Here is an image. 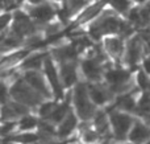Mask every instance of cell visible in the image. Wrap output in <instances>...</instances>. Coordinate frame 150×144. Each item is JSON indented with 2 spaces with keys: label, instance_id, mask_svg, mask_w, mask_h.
Listing matches in <instances>:
<instances>
[{
  "label": "cell",
  "instance_id": "cell-11",
  "mask_svg": "<svg viewBox=\"0 0 150 144\" xmlns=\"http://www.w3.org/2000/svg\"><path fill=\"white\" fill-rule=\"evenodd\" d=\"M88 94H90V99H92V102L96 105H104L111 97L108 90L99 85H91L88 87Z\"/></svg>",
  "mask_w": 150,
  "mask_h": 144
},
{
  "label": "cell",
  "instance_id": "cell-14",
  "mask_svg": "<svg viewBox=\"0 0 150 144\" xmlns=\"http://www.w3.org/2000/svg\"><path fill=\"white\" fill-rule=\"evenodd\" d=\"M141 53H142V46H141L138 38H133L128 45V52H127V62L129 65H134L140 61Z\"/></svg>",
  "mask_w": 150,
  "mask_h": 144
},
{
  "label": "cell",
  "instance_id": "cell-7",
  "mask_svg": "<svg viewBox=\"0 0 150 144\" xmlns=\"http://www.w3.org/2000/svg\"><path fill=\"white\" fill-rule=\"evenodd\" d=\"M112 127L119 139H124L132 126V118L122 113H113L111 116Z\"/></svg>",
  "mask_w": 150,
  "mask_h": 144
},
{
  "label": "cell",
  "instance_id": "cell-28",
  "mask_svg": "<svg viewBox=\"0 0 150 144\" xmlns=\"http://www.w3.org/2000/svg\"><path fill=\"white\" fill-rule=\"evenodd\" d=\"M111 4L112 7L115 8L116 11L119 12H127L130 7V1L129 0H111Z\"/></svg>",
  "mask_w": 150,
  "mask_h": 144
},
{
  "label": "cell",
  "instance_id": "cell-4",
  "mask_svg": "<svg viewBox=\"0 0 150 144\" xmlns=\"http://www.w3.org/2000/svg\"><path fill=\"white\" fill-rule=\"evenodd\" d=\"M23 79L32 87V89H34L37 93H40L44 98H49L50 95H52L44 76H42L38 70H25L24 71Z\"/></svg>",
  "mask_w": 150,
  "mask_h": 144
},
{
  "label": "cell",
  "instance_id": "cell-15",
  "mask_svg": "<svg viewBox=\"0 0 150 144\" xmlns=\"http://www.w3.org/2000/svg\"><path fill=\"white\" fill-rule=\"evenodd\" d=\"M76 127V116L73 113H67V115L63 118L58 127V135L61 138H66L73 132V130Z\"/></svg>",
  "mask_w": 150,
  "mask_h": 144
},
{
  "label": "cell",
  "instance_id": "cell-33",
  "mask_svg": "<svg viewBox=\"0 0 150 144\" xmlns=\"http://www.w3.org/2000/svg\"><path fill=\"white\" fill-rule=\"evenodd\" d=\"M144 66H145V70L148 71V73L150 74V57L148 58V60L145 61V63H144Z\"/></svg>",
  "mask_w": 150,
  "mask_h": 144
},
{
  "label": "cell",
  "instance_id": "cell-20",
  "mask_svg": "<svg viewBox=\"0 0 150 144\" xmlns=\"http://www.w3.org/2000/svg\"><path fill=\"white\" fill-rule=\"evenodd\" d=\"M38 126V120H37L34 116L32 115H24L20 118V120L17 122V128L20 131H28V130H32L34 127Z\"/></svg>",
  "mask_w": 150,
  "mask_h": 144
},
{
  "label": "cell",
  "instance_id": "cell-31",
  "mask_svg": "<svg viewBox=\"0 0 150 144\" xmlns=\"http://www.w3.org/2000/svg\"><path fill=\"white\" fill-rule=\"evenodd\" d=\"M9 89L8 86L4 83V82L0 81V105H4V103L8 102L9 99Z\"/></svg>",
  "mask_w": 150,
  "mask_h": 144
},
{
  "label": "cell",
  "instance_id": "cell-13",
  "mask_svg": "<svg viewBox=\"0 0 150 144\" xmlns=\"http://www.w3.org/2000/svg\"><path fill=\"white\" fill-rule=\"evenodd\" d=\"M61 81L63 82L65 86H71L76 81V71H75L74 65L69 62H62L61 66Z\"/></svg>",
  "mask_w": 150,
  "mask_h": 144
},
{
  "label": "cell",
  "instance_id": "cell-22",
  "mask_svg": "<svg viewBox=\"0 0 150 144\" xmlns=\"http://www.w3.org/2000/svg\"><path fill=\"white\" fill-rule=\"evenodd\" d=\"M95 126L98 128L99 132H107L108 130V120H107V116L103 111H99L95 116Z\"/></svg>",
  "mask_w": 150,
  "mask_h": 144
},
{
  "label": "cell",
  "instance_id": "cell-16",
  "mask_svg": "<svg viewBox=\"0 0 150 144\" xmlns=\"http://www.w3.org/2000/svg\"><path fill=\"white\" fill-rule=\"evenodd\" d=\"M54 58L58 60L59 62H69V61L74 60L76 56V48L74 45H69V46H61L53 50Z\"/></svg>",
  "mask_w": 150,
  "mask_h": 144
},
{
  "label": "cell",
  "instance_id": "cell-21",
  "mask_svg": "<svg viewBox=\"0 0 150 144\" xmlns=\"http://www.w3.org/2000/svg\"><path fill=\"white\" fill-rule=\"evenodd\" d=\"M12 142L20 143V144H32V143H37L40 140V136L37 134H30V132H23V134H18L16 136H13Z\"/></svg>",
  "mask_w": 150,
  "mask_h": 144
},
{
  "label": "cell",
  "instance_id": "cell-35",
  "mask_svg": "<svg viewBox=\"0 0 150 144\" xmlns=\"http://www.w3.org/2000/svg\"><path fill=\"white\" fill-rule=\"evenodd\" d=\"M21 1H24V0H16V3H21Z\"/></svg>",
  "mask_w": 150,
  "mask_h": 144
},
{
  "label": "cell",
  "instance_id": "cell-2",
  "mask_svg": "<svg viewBox=\"0 0 150 144\" xmlns=\"http://www.w3.org/2000/svg\"><path fill=\"white\" fill-rule=\"evenodd\" d=\"M74 103L78 116L83 120H87L93 115V105L90 101L88 89L83 83H79L74 90Z\"/></svg>",
  "mask_w": 150,
  "mask_h": 144
},
{
  "label": "cell",
  "instance_id": "cell-9",
  "mask_svg": "<svg viewBox=\"0 0 150 144\" xmlns=\"http://www.w3.org/2000/svg\"><path fill=\"white\" fill-rule=\"evenodd\" d=\"M28 56L26 50H18V52H11L8 56L0 58V71L8 70V69H13L20 61Z\"/></svg>",
  "mask_w": 150,
  "mask_h": 144
},
{
  "label": "cell",
  "instance_id": "cell-12",
  "mask_svg": "<svg viewBox=\"0 0 150 144\" xmlns=\"http://www.w3.org/2000/svg\"><path fill=\"white\" fill-rule=\"evenodd\" d=\"M45 57H46L45 53H33L23 60L21 69L23 70H38L44 65Z\"/></svg>",
  "mask_w": 150,
  "mask_h": 144
},
{
  "label": "cell",
  "instance_id": "cell-5",
  "mask_svg": "<svg viewBox=\"0 0 150 144\" xmlns=\"http://www.w3.org/2000/svg\"><path fill=\"white\" fill-rule=\"evenodd\" d=\"M29 17L32 20L37 21V23H46V21L52 20L54 17V9L50 4L47 3H40V4H30L28 8Z\"/></svg>",
  "mask_w": 150,
  "mask_h": 144
},
{
  "label": "cell",
  "instance_id": "cell-32",
  "mask_svg": "<svg viewBox=\"0 0 150 144\" xmlns=\"http://www.w3.org/2000/svg\"><path fill=\"white\" fill-rule=\"evenodd\" d=\"M96 139H98V134L92 130H86L84 134H83V140L86 143H93L96 142Z\"/></svg>",
  "mask_w": 150,
  "mask_h": 144
},
{
  "label": "cell",
  "instance_id": "cell-24",
  "mask_svg": "<svg viewBox=\"0 0 150 144\" xmlns=\"http://www.w3.org/2000/svg\"><path fill=\"white\" fill-rule=\"evenodd\" d=\"M16 127H17L16 120H4V123L0 126V136H7V135L12 134Z\"/></svg>",
  "mask_w": 150,
  "mask_h": 144
},
{
  "label": "cell",
  "instance_id": "cell-17",
  "mask_svg": "<svg viewBox=\"0 0 150 144\" xmlns=\"http://www.w3.org/2000/svg\"><path fill=\"white\" fill-rule=\"evenodd\" d=\"M149 138H150V130L142 123H136L134 127L130 130L129 139L134 143H141L144 140L149 139Z\"/></svg>",
  "mask_w": 150,
  "mask_h": 144
},
{
  "label": "cell",
  "instance_id": "cell-23",
  "mask_svg": "<svg viewBox=\"0 0 150 144\" xmlns=\"http://www.w3.org/2000/svg\"><path fill=\"white\" fill-rule=\"evenodd\" d=\"M103 4H104V3L100 1V3H98V4H95V5H92V7H90L87 11H84V12L82 13V16L79 17V21H87V20H90V19H92L93 16H95L96 13L100 11V8L103 7Z\"/></svg>",
  "mask_w": 150,
  "mask_h": 144
},
{
  "label": "cell",
  "instance_id": "cell-26",
  "mask_svg": "<svg viewBox=\"0 0 150 144\" xmlns=\"http://www.w3.org/2000/svg\"><path fill=\"white\" fill-rule=\"evenodd\" d=\"M55 103L54 102H46V103H42L41 106H40V110H38V114L42 116V118H46L50 115V114L53 113V110L55 108Z\"/></svg>",
  "mask_w": 150,
  "mask_h": 144
},
{
  "label": "cell",
  "instance_id": "cell-3",
  "mask_svg": "<svg viewBox=\"0 0 150 144\" xmlns=\"http://www.w3.org/2000/svg\"><path fill=\"white\" fill-rule=\"evenodd\" d=\"M121 25H122V23L119 19L113 17V16H107V17H103L101 20H99V23L95 24V25L91 28L90 32L93 38H99L101 34L120 32Z\"/></svg>",
  "mask_w": 150,
  "mask_h": 144
},
{
  "label": "cell",
  "instance_id": "cell-27",
  "mask_svg": "<svg viewBox=\"0 0 150 144\" xmlns=\"http://www.w3.org/2000/svg\"><path fill=\"white\" fill-rule=\"evenodd\" d=\"M11 23H12V13L11 12L0 13V33L9 28Z\"/></svg>",
  "mask_w": 150,
  "mask_h": 144
},
{
  "label": "cell",
  "instance_id": "cell-37",
  "mask_svg": "<svg viewBox=\"0 0 150 144\" xmlns=\"http://www.w3.org/2000/svg\"><path fill=\"white\" fill-rule=\"evenodd\" d=\"M146 144H150V142H148V143H146Z\"/></svg>",
  "mask_w": 150,
  "mask_h": 144
},
{
  "label": "cell",
  "instance_id": "cell-8",
  "mask_svg": "<svg viewBox=\"0 0 150 144\" xmlns=\"http://www.w3.org/2000/svg\"><path fill=\"white\" fill-rule=\"evenodd\" d=\"M107 81L112 85L113 91H124L128 87L129 81V73L122 69H115L107 73Z\"/></svg>",
  "mask_w": 150,
  "mask_h": 144
},
{
  "label": "cell",
  "instance_id": "cell-1",
  "mask_svg": "<svg viewBox=\"0 0 150 144\" xmlns=\"http://www.w3.org/2000/svg\"><path fill=\"white\" fill-rule=\"evenodd\" d=\"M9 95L13 101L20 102L28 107H34L42 102V95L32 89L24 79H16L9 87Z\"/></svg>",
  "mask_w": 150,
  "mask_h": 144
},
{
  "label": "cell",
  "instance_id": "cell-18",
  "mask_svg": "<svg viewBox=\"0 0 150 144\" xmlns=\"http://www.w3.org/2000/svg\"><path fill=\"white\" fill-rule=\"evenodd\" d=\"M105 48L111 56L115 58H119L122 53V41L117 37H111L105 40Z\"/></svg>",
  "mask_w": 150,
  "mask_h": 144
},
{
  "label": "cell",
  "instance_id": "cell-30",
  "mask_svg": "<svg viewBox=\"0 0 150 144\" xmlns=\"http://www.w3.org/2000/svg\"><path fill=\"white\" fill-rule=\"evenodd\" d=\"M137 81H138V85H140V87L142 90H145L146 91V90L150 89V79H149V77L144 73V71H140V73H138Z\"/></svg>",
  "mask_w": 150,
  "mask_h": 144
},
{
  "label": "cell",
  "instance_id": "cell-6",
  "mask_svg": "<svg viewBox=\"0 0 150 144\" xmlns=\"http://www.w3.org/2000/svg\"><path fill=\"white\" fill-rule=\"evenodd\" d=\"M44 69H45V76H46L47 81H49L50 86H52L53 91H54L55 97L61 98L62 97V86H61V78L57 74V69L54 66V62L50 57H45L44 61Z\"/></svg>",
  "mask_w": 150,
  "mask_h": 144
},
{
  "label": "cell",
  "instance_id": "cell-25",
  "mask_svg": "<svg viewBox=\"0 0 150 144\" xmlns=\"http://www.w3.org/2000/svg\"><path fill=\"white\" fill-rule=\"evenodd\" d=\"M117 106L121 108H124V110H133L136 106L134 103V99H133V97H130V95H124V97L119 98V101H117Z\"/></svg>",
  "mask_w": 150,
  "mask_h": 144
},
{
  "label": "cell",
  "instance_id": "cell-36",
  "mask_svg": "<svg viewBox=\"0 0 150 144\" xmlns=\"http://www.w3.org/2000/svg\"><path fill=\"white\" fill-rule=\"evenodd\" d=\"M137 1H145V0H137Z\"/></svg>",
  "mask_w": 150,
  "mask_h": 144
},
{
  "label": "cell",
  "instance_id": "cell-19",
  "mask_svg": "<svg viewBox=\"0 0 150 144\" xmlns=\"http://www.w3.org/2000/svg\"><path fill=\"white\" fill-rule=\"evenodd\" d=\"M67 113H69V103L65 102L59 106H55V108L53 110V113L47 116V119H49L50 122H54V123H61V122L63 120V118L67 115Z\"/></svg>",
  "mask_w": 150,
  "mask_h": 144
},
{
  "label": "cell",
  "instance_id": "cell-34",
  "mask_svg": "<svg viewBox=\"0 0 150 144\" xmlns=\"http://www.w3.org/2000/svg\"><path fill=\"white\" fill-rule=\"evenodd\" d=\"M3 9H4V4H3V0H0V13H1Z\"/></svg>",
  "mask_w": 150,
  "mask_h": 144
},
{
  "label": "cell",
  "instance_id": "cell-29",
  "mask_svg": "<svg viewBox=\"0 0 150 144\" xmlns=\"http://www.w3.org/2000/svg\"><path fill=\"white\" fill-rule=\"evenodd\" d=\"M138 108L141 111H149L150 110V94L148 91L144 93L140 98V102H138Z\"/></svg>",
  "mask_w": 150,
  "mask_h": 144
},
{
  "label": "cell",
  "instance_id": "cell-10",
  "mask_svg": "<svg viewBox=\"0 0 150 144\" xmlns=\"http://www.w3.org/2000/svg\"><path fill=\"white\" fill-rule=\"evenodd\" d=\"M82 69L84 76L87 77L91 81H98L101 77V68L99 65L98 60H93V58H88L84 60L82 62Z\"/></svg>",
  "mask_w": 150,
  "mask_h": 144
}]
</instances>
